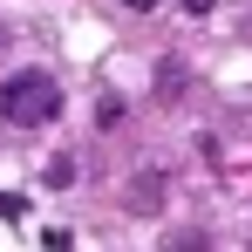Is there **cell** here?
<instances>
[{"mask_svg": "<svg viewBox=\"0 0 252 252\" xmlns=\"http://www.w3.org/2000/svg\"><path fill=\"white\" fill-rule=\"evenodd\" d=\"M0 116L14 129H41L62 116V82L48 75V68H21V75H7L0 82Z\"/></svg>", "mask_w": 252, "mask_h": 252, "instance_id": "obj_1", "label": "cell"}, {"mask_svg": "<svg viewBox=\"0 0 252 252\" xmlns=\"http://www.w3.org/2000/svg\"><path fill=\"white\" fill-rule=\"evenodd\" d=\"M164 191H170L164 170H136V177L123 184V211L129 218H150V211H164Z\"/></svg>", "mask_w": 252, "mask_h": 252, "instance_id": "obj_2", "label": "cell"}, {"mask_svg": "<svg viewBox=\"0 0 252 252\" xmlns=\"http://www.w3.org/2000/svg\"><path fill=\"white\" fill-rule=\"evenodd\" d=\"M191 95V62L184 55H164L157 62V102H184Z\"/></svg>", "mask_w": 252, "mask_h": 252, "instance_id": "obj_3", "label": "cell"}, {"mask_svg": "<svg viewBox=\"0 0 252 252\" xmlns=\"http://www.w3.org/2000/svg\"><path fill=\"white\" fill-rule=\"evenodd\" d=\"M41 184H48V191H68V184H75V157H48Z\"/></svg>", "mask_w": 252, "mask_h": 252, "instance_id": "obj_4", "label": "cell"}, {"mask_svg": "<svg viewBox=\"0 0 252 252\" xmlns=\"http://www.w3.org/2000/svg\"><path fill=\"white\" fill-rule=\"evenodd\" d=\"M123 7H129V14H150V7H157V0H123Z\"/></svg>", "mask_w": 252, "mask_h": 252, "instance_id": "obj_5", "label": "cell"}, {"mask_svg": "<svg viewBox=\"0 0 252 252\" xmlns=\"http://www.w3.org/2000/svg\"><path fill=\"white\" fill-rule=\"evenodd\" d=\"M184 14H211V0H184Z\"/></svg>", "mask_w": 252, "mask_h": 252, "instance_id": "obj_6", "label": "cell"}, {"mask_svg": "<svg viewBox=\"0 0 252 252\" xmlns=\"http://www.w3.org/2000/svg\"><path fill=\"white\" fill-rule=\"evenodd\" d=\"M7 41H14V34H7V21H0V48H7Z\"/></svg>", "mask_w": 252, "mask_h": 252, "instance_id": "obj_7", "label": "cell"}]
</instances>
